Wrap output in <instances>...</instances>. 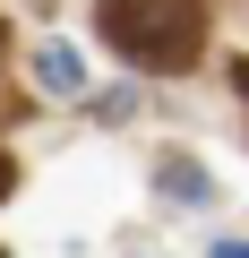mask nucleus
Here are the masks:
<instances>
[{
    "label": "nucleus",
    "instance_id": "nucleus-5",
    "mask_svg": "<svg viewBox=\"0 0 249 258\" xmlns=\"http://www.w3.org/2000/svg\"><path fill=\"white\" fill-rule=\"evenodd\" d=\"M215 258H249V241H223V249H215Z\"/></svg>",
    "mask_w": 249,
    "mask_h": 258
},
{
    "label": "nucleus",
    "instance_id": "nucleus-1",
    "mask_svg": "<svg viewBox=\"0 0 249 258\" xmlns=\"http://www.w3.org/2000/svg\"><path fill=\"white\" fill-rule=\"evenodd\" d=\"M95 35L146 78H181L206 52V9L198 0H95Z\"/></svg>",
    "mask_w": 249,
    "mask_h": 258
},
{
    "label": "nucleus",
    "instance_id": "nucleus-6",
    "mask_svg": "<svg viewBox=\"0 0 249 258\" xmlns=\"http://www.w3.org/2000/svg\"><path fill=\"white\" fill-rule=\"evenodd\" d=\"M232 86H240V103H249V60H240V69H232Z\"/></svg>",
    "mask_w": 249,
    "mask_h": 258
},
{
    "label": "nucleus",
    "instance_id": "nucleus-3",
    "mask_svg": "<svg viewBox=\"0 0 249 258\" xmlns=\"http://www.w3.org/2000/svg\"><path fill=\"white\" fill-rule=\"evenodd\" d=\"M43 86H77V60L69 52H43Z\"/></svg>",
    "mask_w": 249,
    "mask_h": 258
},
{
    "label": "nucleus",
    "instance_id": "nucleus-4",
    "mask_svg": "<svg viewBox=\"0 0 249 258\" xmlns=\"http://www.w3.org/2000/svg\"><path fill=\"white\" fill-rule=\"evenodd\" d=\"M9 189H18V164H9V155H0V207H9Z\"/></svg>",
    "mask_w": 249,
    "mask_h": 258
},
{
    "label": "nucleus",
    "instance_id": "nucleus-2",
    "mask_svg": "<svg viewBox=\"0 0 249 258\" xmlns=\"http://www.w3.org/2000/svg\"><path fill=\"white\" fill-rule=\"evenodd\" d=\"M163 189H172V198H206V172H198V164H181V155H172V164H163Z\"/></svg>",
    "mask_w": 249,
    "mask_h": 258
},
{
    "label": "nucleus",
    "instance_id": "nucleus-7",
    "mask_svg": "<svg viewBox=\"0 0 249 258\" xmlns=\"http://www.w3.org/2000/svg\"><path fill=\"white\" fill-rule=\"evenodd\" d=\"M0 60H9V18H0Z\"/></svg>",
    "mask_w": 249,
    "mask_h": 258
}]
</instances>
